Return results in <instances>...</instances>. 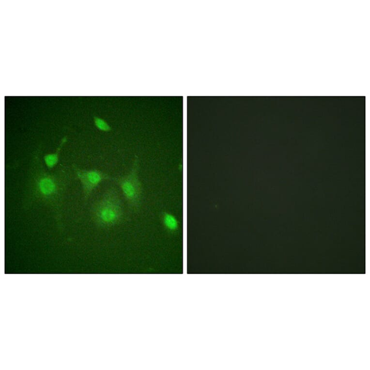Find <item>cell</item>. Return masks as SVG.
<instances>
[{"mask_svg":"<svg viewBox=\"0 0 370 370\" xmlns=\"http://www.w3.org/2000/svg\"><path fill=\"white\" fill-rule=\"evenodd\" d=\"M72 168L76 177L80 181L82 187L83 198L87 201L93 190L103 181L111 178L107 172L97 169H82L76 165Z\"/></svg>","mask_w":370,"mask_h":370,"instance_id":"4","label":"cell"},{"mask_svg":"<svg viewBox=\"0 0 370 370\" xmlns=\"http://www.w3.org/2000/svg\"><path fill=\"white\" fill-rule=\"evenodd\" d=\"M91 216L96 226L101 229L114 227L127 220L122 200L115 187L108 188L93 204Z\"/></svg>","mask_w":370,"mask_h":370,"instance_id":"2","label":"cell"},{"mask_svg":"<svg viewBox=\"0 0 370 370\" xmlns=\"http://www.w3.org/2000/svg\"><path fill=\"white\" fill-rule=\"evenodd\" d=\"M139 159L136 155L126 175L112 178L119 185L129 209L133 213L139 212L142 205V185L139 177Z\"/></svg>","mask_w":370,"mask_h":370,"instance_id":"3","label":"cell"},{"mask_svg":"<svg viewBox=\"0 0 370 370\" xmlns=\"http://www.w3.org/2000/svg\"><path fill=\"white\" fill-rule=\"evenodd\" d=\"M162 225L168 232L173 233L179 228V222L176 217L171 213L163 211L160 215Z\"/></svg>","mask_w":370,"mask_h":370,"instance_id":"5","label":"cell"},{"mask_svg":"<svg viewBox=\"0 0 370 370\" xmlns=\"http://www.w3.org/2000/svg\"><path fill=\"white\" fill-rule=\"evenodd\" d=\"M41 150L38 148L33 154L22 207L27 210L37 202L47 206L53 212L59 232L63 233V201L72 172L65 166L54 171L46 170L40 159Z\"/></svg>","mask_w":370,"mask_h":370,"instance_id":"1","label":"cell"},{"mask_svg":"<svg viewBox=\"0 0 370 370\" xmlns=\"http://www.w3.org/2000/svg\"><path fill=\"white\" fill-rule=\"evenodd\" d=\"M67 141V137L66 136H64L54 153L46 154L43 156L44 161L48 170L52 169L57 164L60 152Z\"/></svg>","mask_w":370,"mask_h":370,"instance_id":"6","label":"cell"},{"mask_svg":"<svg viewBox=\"0 0 370 370\" xmlns=\"http://www.w3.org/2000/svg\"><path fill=\"white\" fill-rule=\"evenodd\" d=\"M93 122L95 127L100 131L109 132L112 130L111 125L105 119L98 116H94Z\"/></svg>","mask_w":370,"mask_h":370,"instance_id":"7","label":"cell"}]
</instances>
